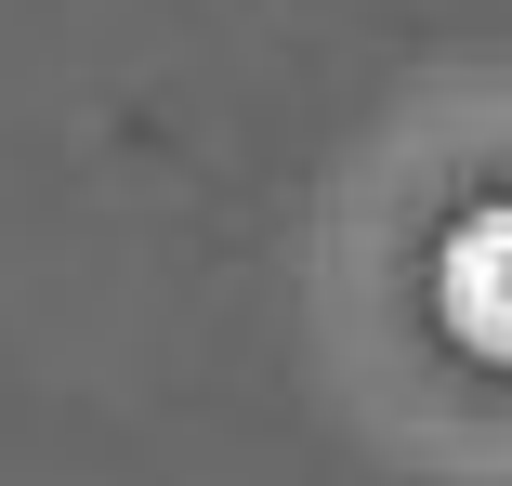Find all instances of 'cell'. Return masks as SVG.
I'll list each match as a JSON object with an SVG mask.
<instances>
[{"label": "cell", "mask_w": 512, "mask_h": 486, "mask_svg": "<svg viewBox=\"0 0 512 486\" xmlns=\"http://www.w3.org/2000/svg\"><path fill=\"white\" fill-rule=\"evenodd\" d=\"M434 329H447L473 368H512V184L473 198V211L434 237Z\"/></svg>", "instance_id": "1"}]
</instances>
